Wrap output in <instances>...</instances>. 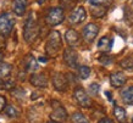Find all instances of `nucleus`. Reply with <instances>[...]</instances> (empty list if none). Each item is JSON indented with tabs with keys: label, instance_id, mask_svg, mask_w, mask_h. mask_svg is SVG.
Masks as SVG:
<instances>
[{
	"label": "nucleus",
	"instance_id": "obj_6",
	"mask_svg": "<svg viewBox=\"0 0 133 123\" xmlns=\"http://www.w3.org/2000/svg\"><path fill=\"white\" fill-rule=\"evenodd\" d=\"M64 61L71 68L78 67V55L72 48H67L64 50Z\"/></svg>",
	"mask_w": 133,
	"mask_h": 123
},
{
	"label": "nucleus",
	"instance_id": "obj_5",
	"mask_svg": "<svg viewBox=\"0 0 133 123\" xmlns=\"http://www.w3.org/2000/svg\"><path fill=\"white\" fill-rule=\"evenodd\" d=\"M73 96H75V99H76V101L78 102L79 106L84 107V108H89L92 106V99L89 98L87 91L83 88L77 87L75 89V91H73Z\"/></svg>",
	"mask_w": 133,
	"mask_h": 123
},
{
	"label": "nucleus",
	"instance_id": "obj_8",
	"mask_svg": "<svg viewBox=\"0 0 133 123\" xmlns=\"http://www.w3.org/2000/svg\"><path fill=\"white\" fill-rule=\"evenodd\" d=\"M98 33H99V27H98V24L88 23L84 28H83L82 34H83V38H84V40L87 43H92L93 40L97 38Z\"/></svg>",
	"mask_w": 133,
	"mask_h": 123
},
{
	"label": "nucleus",
	"instance_id": "obj_12",
	"mask_svg": "<svg viewBox=\"0 0 133 123\" xmlns=\"http://www.w3.org/2000/svg\"><path fill=\"white\" fill-rule=\"evenodd\" d=\"M65 39L67 42L70 46H77L79 42H81V38H79V34L75 31V29H67L66 33H65Z\"/></svg>",
	"mask_w": 133,
	"mask_h": 123
},
{
	"label": "nucleus",
	"instance_id": "obj_35",
	"mask_svg": "<svg viewBox=\"0 0 133 123\" xmlns=\"http://www.w3.org/2000/svg\"><path fill=\"white\" fill-rule=\"evenodd\" d=\"M48 123H59V122H54V121H50V122H48Z\"/></svg>",
	"mask_w": 133,
	"mask_h": 123
},
{
	"label": "nucleus",
	"instance_id": "obj_24",
	"mask_svg": "<svg viewBox=\"0 0 133 123\" xmlns=\"http://www.w3.org/2000/svg\"><path fill=\"white\" fill-rule=\"evenodd\" d=\"M99 90H100V85L98 83H92L89 85V93H90L92 95H98Z\"/></svg>",
	"mask_w": 133,
	"mask_h": 123
},
{
	"label": "nucleus",
	"instance_id": "obj_1",
	"mask_svg": "<svg viewBox=\"0 0 133 123\" xmlns=\"http://www.w3.org/2000/svg\"><path fill=\"white\" fill-rule=\"evenodd\" d=\"M62 48V39H61V34L57 31H52L48 37L46 44H45V51L50 57H55V56L60 52V49Z\"/></svg>",
	"mask_w": 133,
	"mask_h": 123
},
{
	"label": "nucleus",
	"instance_id": "obj_10",
	"mask_svg": "<svg viewBox=\"0 0 133 123\" xmlns=\"http://www.w3.org/2000/svg\"><path fill=\"white\" fill-rule=\"evenodd\" d=\"M50 118L54 122H65L67 119V112L62 106H57L54 108V111L50 113Z\"/></svg>",
	"mask_w": 133,
	"mask_h": 123
},
{
	"label": "nucleus",
	"instance_id": "obj_9",
	"mask_svg": "<svg viewBox=\"0 0 133 123\" xmlns=\"http://www.w3.org/2000/svg\"><path fill=\"white\" fill-rule=\"evenodd\" d=\"M52 85L57 91H65L69 87V83L62 73L55 72V73H52Z\"/></svg>",
	"mask_w": 133,
	"mask_h": 123
},
{
	"label": "nucleus",
	"instance_id": "obj_23",
	"mask_svg": "<svg viewBox=\"0 0 133 123\" xmlns=\"http://www.w3.org/2000/svg\"><path fill=\"white\" fill-rule=\"evenodd\" d=\"M120 66L125 70H133V59L132 57H127V59H123L120 62Z\"/></svg>",
	"mask_w": 133,
	"mask_h": 123
},
{
	"label": "nucleus",
	"instance_id": "obj_34",
	"mask_svg": "<svg viewBox=\"0 0 133 123\" xmlns=\"http://www.w3.org/2000/svg\"><path fill=\"white\" fill-rule=\"evenodd\" d=\"M3 56H4V55H3V52H0V64H1V60H3Z\"/></svg>",
	"mask_w": 133,
	"mask_h": 123
},
{
	"label": "nucleus",
	"instance_id": "obj_19",
	"mask_svg": "<svg viewBox=\"0 0 133 123\" xmlns=\"http://www.w3.org/2000/svg\"><path fill=\"white\" fill-rule=\"evenodd\" d=\"M12 72V66L8 62H1L0 64V78L1 79H6Z\"/></svg>",
	"mask_w": 133,
	"mask_h": 123
},
{
	"label": "nucleus",
	"instance_id": "obj_22",
	"mask_svg": "<svg viewBox=\"0 0 133 123\" xmlns=\"http://www.w3.org/2000/svg\"><path fill=\"white\" fill-rule=\"evenodd\" d=\"M72 123H89L88 119L85 118L84 115H82L81 112H75L72 115Z\"/></svg>",
	"mask_w": 133,
	"mask_h": 123
},
{
	"label": "nucleus",
	"instance_id": "obj_21",
	"mask_svg": "<svg viewBox=\"0 0 133 123\" xmlns=\"http://www.w3.org/2000/svg\"><path fill=\"white\" fill-rule=\"evenodd\" d=\"M90 68L88 66H79L78 67V76L81 79H87L89 76H90Z\"/></svg>",
	"mask_w": 133,
	"mask_h": 123
},
{
	"label": "nucleus",
	"instance_id": "obj_27",
	"mask_svg": "<svg viewBox=\"0 0 133 123\" xmlns=\"http://www.w3.org/2000/svg\"><path fill=\"white\" fill-rule=\"evenodd\" d=\"M99 61H100L101 64H104V65H109V64L112 62L111 57H108V56H100V57H99Z\"/></svg>",
	"mask_w": 133,
	"mask_h": 123
},
{
	"label": "nucleus",
	"instance_id": "obj_14",
	"mask_svg": "<svg viewBox=\"0 0 133 123\" xmlns=\"http://www.w3.org/2000/svg\"><path fill=\"white\" fill-rule=\"evenodd\" d=\"M27 9V0H14L12 1V12L16 16H23Z\"/></svg>",
	"mask_w": 133,
	"mask_h": 123
},
{
	"label": "nucleus",
	"instance_id": "obj_4",
	"mask_svg": "<svg viewBox=\"0 0 133 123\" xmlns=\"http://www.w3.org/2000/svg\"><path fill=\"white\" fill-rule=\"evenodd\" d=\"M14 26H15V18L11 13L5 12L3 15H0V34L9 36Z\"/></svg>",
	"mask_w": 133,
	"mask_h": 123
},
{
	"label": "nucleus",
	"instance_id": "obj_18",
	"mask_svg": "<svg viewBox=\"0 0 133 123\" xmlns=\"http://www.w3.org/2000/svg\"><path fill=\"white\" fill-rule=\"evenodd\" d=\"M39 68V65L37 62V60L34 59L33 55H28L26 57V70L28 72H36Z\"/></svg>",
	"mask_w": 133,
	"mask_h": 123
},
{
	"label": "nucleus",
	"instance_id": "obj_31",
	"mask_svg": "<svg viewBox=\"0 0 133 123\" xmlns=\"http://www.w3.org/2000/svg\"><path fill=\"white\" fill-rule=\"evenodd\" d=\"M0 89H6V82H5V79H1V78H0Z\"/></svg>",
	"mask_w": 133,
	"mask_h": 123
},
{
	"label": "nucleus",
	"instance_id": "obj_25",
	"mask_svg": "<svg viewBox=\"0 0 133 123\" xmlns=\"http://www.w3.org/2000/svg\"><path fill=\"white\" fill-rule=\"evenodd\" d=\"M5 112H6V115L9 116V117H17V111L15 110V107H12V106H8V107H5Z\"/></svg>",
	"mask_w": 133,
	"mask_h": 123
},
{
	"label": "nucleus",
	"instance_id": "obj_29",
	"mask_svg": "<svg viewBox=\"0 0 133 123\" xmlns=\"http://www.w3.org/2000/svg\"><path fill=\"white\" fill-rule=\"evenodd\" d=\"M98 123H114V122H112V119L108 118V117H104V118H101Z\"/></svg>",
	"mask_w": 133,
	"mask_h": 123
},
{
	"label": "nucleus",
	"instance_id": "obj_30",
	"mask_svg": "<svg viewBox=\"0 0 133 123\" xmlns=\"http://www.w3.org/2000/svg\"><path fill=\"white\" fill-rule=\"evenodd\" d=\"M106 0H90V4L92 5H101V3H104Z\"/></svg>",
	"mask_w": 133,
	"mask_h": 123
},
{
	"label": "nucleus",
	"instance_id": "obj_7",
	"mask_svg": "<svg viewBox=\"0 0 133 123\" xmlns=\"http://www.w3.org/2000/svg\"><path fill=\"white\" fill-rule=\"evenodd\" d=\"M85 17H87L85 9L83 8V6H79V8H76L70 13L69 21L71 24H79L85 20Z\"/></svg>",
	"mask_w": 133,
	"mask_h": 123
},
{
	"label": "nucleus",
	"instance_id": "obj_26",
	"mask_svg": "<svg viewBox=\"0 0 133 123\" xmlns=\"http://www.w3.org/2000/svg\"><path fill=\"white\" fill-rule=\"evenodd\" d=\"M12 95L17 99H21V98H24L26 93H24V90H21V89H15V90H12Z\"/></svg>",
	"mask_w": 133,
	"mask_h": 123
},
{
	"label": "nucleus",
	"instance_id": "obj_3",
	"mask_svg": "<svg viewBox=\"0 0 133 123\" xmlns=\"http://www.w3.org/2000/svg\"><path fill=\"white\" fill-rule=\"evenodd\" d=\"M65 18V15H64V10L61 8H51L49 9L48 13H46V16H45V22L46 24L49 26H57V24H60Z\"/></svg>",
	"mask_w": 133,
	"mask_h": 123
},
{
	"label": "nucleus",
	"instance_id": "obj_16",
	"mask_svg": "<svg viewBox=\"0 0 133 123\" xmlns=\"http://www.w3.org/2000/svg\"><path fill=\"white\" fill-rule=\"evenodd\" d=\"M121 99L127 105H133V87H127L122 89Z\"/></svg>",
	"mask_w": 133,
	"mask_h": 123
},
{
	"label": "nucleus",
	"instance_id": "obj_2",
	"mask_svg": "<svg viewBox=\"0 0 133 123\" xmlns=\"http://www.w3.org/2000/svg\"><path fill=\"white\" fill-rule=\"evenodd\" d=\"M39 36V26L32 16L28 17L23 28V38L27 43H33Z\"/></svg>",
	"mask_w": 133,
	"mask_h": 123
},
{
	"label": "nucleus",
	"instance_id": "obj_20",
	"mask_svg": "<svg viewBox=\"0 0 133 123\" xmlns=\"http://www.w3.org/2000/svg\"><path fill=\"white\" fill-rule=\"evenodd\" d=\"M90 12H92V15L94 17H103L106 13V9L104 6H101V5H93Z\"/></svg>",
	"mask_w": 133,
	"mask_h": 123
},
{
	"label": "nucleus",
	"instance_id": "obj_11",
	"mask_svg": "<svg viewBox=\"0 0 133 123\" xmlns=\"http://www.w3.org/2000/svg\"><path fill=\"white\" fill-rule=\"evenodd\" d=\"M31 84L33 87H37V88H46L48 87V79L45 74L43 73H36V74H32L31 76Z\"/></svg>",
	"mask_w": 133,
	"mask_h": 123
},
{
	"label": "nucleus",
	"instance_id": "obj_17",
	"mask_svg": "<svg viewBox=\"0 0 133 123\" xmlns=\"http://www.w3.org/2000/svg\"><path fill=\"white\" fill-rule=\"evenodd\" d=\"M114 116L116 117L118 123H127V113L123 107L115 106L114 107Z\"/></svg>",
	"mask_w": 133,
	"mask_h": 123
},
{
	"label": "nucleus",
	"instance_id": "obj_33",
	"mask_svg": "<svg viewBox=\"0 0 133 123\" xmlns=\"http://www.w3.org/2000/svg\"><path fill=\"white\" fill-rule=\"evenodd\" d=\"M39 61H42V62H46V59H45V57H39Z\"/></svg>",
	"mask_w": 133,
	"mask_h": 123
},
{
	"label": "nucleus",
	"instance_id": "obj_13",
	"mask_svg": "<svg viewBox=\"0 0 133 123\" xmlns=\"http://www.w3.org/2000/svg\"><path fill=\"white\" fill-rule=\"evenodd\" d=\"M126 80H127V78H126V76L122 72H114L110 76V83H111V85L114 88L122 87L126 83Z\"/></svg>",
	"mask_w": 133,
	"mask_h": 123
},
{
	"label": "nucleus",
	"instance_id": "obj_15",
	"mask_svg": "<svg viewBox=\"0 0 133 123\" xmlns=\"http://www.w3.org/2000/svg\"><path fill=\"white\" fill-rule=\"evenodd\" d=\"M112 39L109 38V37H103L99 43H98V49L100 50L101 52H109L111 49H112Z\"/></svg>",
	"mask_w": 133,
	"mask_h": 123
},
{
	"label": "nucleus",
	"instance_id": "obj_32",
	"mask_svg": "<svg viewBox=\"0 0 133 123\" xmlns=\"http://www.w3.org/2000/svg\"><path fill=\"white\" fill-rule=\"evenodd\" d=\"M105 94H106V96H108V99H109L110 101H111V100H112V96H111V94H110L109 91H106V93H105Z\"/></svg>",
	"mask_w": 133,
	"mask_h": 123
},
{
	"label": "nucleus",
	"instance_id": "obj_28",
	"mask_svg": "<svg viewBox=\"0 0 133 123\" xmlns=\"http://www.w3.org/2000/svg\"><path fill=\"white\" fill-rule=\"evenodd\" d=\"M5 107H6V99H5V96L0 95V112L3 111Z\"/></svg>",
	"mask_w": 133,
	"mask_h": 123
}]
</instances>
